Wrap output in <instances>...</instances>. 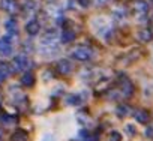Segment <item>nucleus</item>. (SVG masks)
Masks as SVG:
<instances>
[{
	"label": "nucleus",
	"instance_id": "412c9836",
	"mask_svg": "<svg viewBox=\"0 0 153 141\" xmlns=\"http://www.w3.org/2000/svg\"><path fill=\"white\" fill-rule=\"evenodd\" d=\"M108 141H122V134L117 132V131H113L110 134V140Z\"/></svg>",
	"mask_w": 153,
	"mask_h": 141
},
{
	"label": "nucleus",
	"instance_id": "6e6552de",
	"mask_svg": "<svg viewBox=\"0 0 153 141\" xmlns=\"http://www.w3.org/2000/svg\"><path fill=\"white\" fill-rule=\"evenodd\" d=\"M0 6H2L3 11H6L9 14H15L18 11L17 0H2V2H0Z\"/></svg>",
	"mask_w": 153,
	"mask_h": 141
},
{
	"label": "nucleus",
	"instance_id": "f3484780",
	"mask_svg": "<svg viewBox=\"0 0 153 141\" xmlns=\"http://www.w3.org/2000/svg\"><path fill=\"white\" fill-rule=\"evenodd\" d=\"M21 83H23L24 86H27V87L33 86V84H35V75H33L32 72H26V74L21 77Z\"/></svg>",
	"mask_w": 153,
	"mask_h": 141
},
{
	"label": "nucleus",
	"instance_id": "cd10ccee",
	"mask_svg": "<svg viewBox=\"0 0 153 141\" xmlns=\"http://www.w3.org/2000/svg\"><path fill=\"white\" fill-rule=\"evenodd\" d=\"M0 141H3V138H2V135H0Z\"/></svg>",
	"mask_w": 153,
	"mask_h": 141
},
{
	"label": "nucleus",
	"instance_id": "f257e3e1",
	"mask_svg": "<svg viewBox=\"0 0 153 141\" xmlns=\"http://www.w3.org/2000/svg\"><path fill=\"white\" fill-rule=\"evenodd\" d=\"M92 27H93V30L96 32V35H99V36H102V38H105V39H108L110 35H113V29H111L110 23H108L105 18H102V17L95 18V20L92 21Z\"/></svg>",
	"mask_w": 153,
	"mask_h": 141
},
{
	"label": "nucleus",
	"instance_id": "2eb2a0df",
	"mask_svg": "<svg viewBox=\"0 0 153 141\" xmlns=\"http://www.w3.org/2000/svg\"><path fill=\"white\" fill-rule=\"evenodd\" d=\"M134 117H135V120L140 122V123H146V122L149 120V114H147V111H144V110H137V111L134 113Z\"/></svg>",
	"mask_w": 153,
	"mask_h": 141
},
{
	"label": "nucleus",
	"instance_id": "9d476101",
	"mask_svg": "<svg viewBox=\"0 0 153 141\" xmlns=\"http://www.w3.org/2000/svg\"><path fill=\"white\" fill-rule=\"evenodd\" d=\"M57 69H59V72H60V74L68 75V74L72 72V63H71L69 60L63 59V60H60V62L57 63Z\"/></svg>",
	"mask_w": 153,
	"mask_h": 141
},
{
	"label": "nucleus",
	"instance_id": "5701e85b",
	"mask_svg": "<svg viewBox=\"0 0 153 141\" xmlns=\"http://www.w3.org/2000/svg\"><path fill=\"white\" fill-rule=\"evenodd\" d=\"M126 132L129 135H135L137 134V129L134 128V125H126Z\"/></svg>",
	"mask_w": 153,
	"mask_h": 141
},
{
	"label": "nucleus",
	"instance_id": "4be33fe9",
	"mask_svg": "<svg viewBox=\"0 0 153 141\" xmlns=\"http://www.w3.org/2000/svg\"><path fill=\"white\" fill-rule=\"evenodd\" d=\"M39 141H56V138H54L53 134H44V135L41 137Z\"/></svg>",
	"mask_w": 153,
	"mask_h": 141
},
{
	"label": "nucleus",
	"instance_id": "7ed1b4c3",
	"mask_svg": "<svg viewBox=\"0 0 153 141\" xmlns=\"http://www.w3.org/2000/svg\"><path fill=\"white\" fill-rule=\"evenodd\" d=\"M89 98V93L86 92H76V93H71L66 98V104L71 107H80L86 102V99Z\"/></svg>",
	"mask_w": 153,
	"mask_h": 141
},
{
	"label": "nucleus",
	"instance_id": "f8f14e48",
	"mask_svg": "<svg viewBox=\"0 0 153 141\" xmlns=\"http://www.w3.org/2000/svg\"><path fill=\"white\" fill-rule=\"evenodd\" d=\"M137 38H138L141 42H150V41L153 39V33H152V30H149V29H143V30H140V32L137 33Z\"/></svg>",
	"mask_w": 153,
	"mask_h": 141
},
{
	"label": "nucleus",
	"instance_id": "6ab92c4d",
	"mask_svg": "<svg viewBox=\"0 0 153 141\" xmlns=\"http://www.w3.org/2000/svg\"><path fill=\"white\" fill-rule=\"evenodd\" d=\"M116 113H117V116H119V117H125V116L129 113V108H128L125 104H120V105L116 108Z\"/></svg>",
	"mask_w": 153,
	"mask_h": 141
},
{
	"label": "nucleus",
	"instance_id": "20e7f679",
	"mask_svg": "<svg viewBox=\"0 0 153 141\" xmlns=\"http://www.w3.org/2000/svg\"><path fill=\"white\" fill-rule=\"evenodd\" d=\"M12 38L14 36L6 35L0 39V56L2 57H8V56L12 54V51H14L12 50Z\"/></svg>",
	"mask_w": 153,
	"mask_h": 141
},
{
	"label": "nucleus",
	"instance_id": "0eeeda50",
	"mask_svg": "<svg viewBox=\"0 0 153 141\" xmlns=\"http://www.w3.org/2000/svg\"><path fill=\"white\" fill-rule=\"evenodd\" d=\"M57 38H59V33H57V30H47L44 35H42V38H41V45H47V44H54L56 41H57Z\"/></svg>",
	"mask_w": 153,
	"mask_h": 141
},
{
	"label": "nucleus",
	"instance_id": "bb28decb",
	"mask_svg": "<svg viewBox=\"0 0 153 141\" xmlns=\"http://www.w3.org/2000/svg\"><path fill=\"white\" fill-rule=\"evenodd\" d=\"M146 135H153V129H146Z\"/></svg>",
	"mask_w": 153,
	"mask_h": 141
},
{
	"label": "nucleus",
	"instance_id": "b1692460",
	"mask_svg": "<svg viewBox=\"0 0 153 141\" xmlns=\"http://www.w3.org/2000/svg\"><path fill=\"white\" fill-rule=\"evenodd\" d=\"M78 3H80L83 8H87V6H89V0H78Z\"/></svg>",
	"mask_w": 153,
	"mask_h": 141
},
{
	"label": "nucleus",
	"instance_id": "39448f33",
	"mask_svg": "<svg viewBox=\"0 0 153 141\" xmlns=\"http://www.w3.org/2000/svg\"><path fill=\"white\" fill-rule=\"evenodd\" d=\"M12 65H14V69H15V70H26V69L29 68L30 62H29V59H27L24 54H18V56L14 57Z\"/></svg>",
	"mask_w": 153,
	"mask_h": 141
},
{
	"label": "nucleus",
	"instance_id": "423d86ee",
	"mask_svg": "<svg viewBox=\"0 0 153 141\" xmlns=\"http://www.w3.org/2000/svg\"><path fill=\"white\" fill-rule=\"evenodd\" d=\"M60 51V48H59V45L54 42V44H47V45H41L39 47V53L42 54V56H45V57H53V56H56L57 53Z\"/></svg>",
	"mask_w": 153,
	"mask_h": 141
},
{
	"label": "nucleus",
	"instance_id": "a878e982",
	"mask_svg": "<svg viewBox=\"0 0 153 141\" xmlns=\"http://www.w3.org/2000/svg\"><path fill=\"white\" fill-rule=\"evenodd\" d=\"M95 2H96V5H104V3L108 2V0H95Z\"/></svg>",
	"mask_w": 153,
	"mask_h": 141
},
{
	"label": "nucleus",
	"instance_id": "4468645a",
	"mask_svg": "<svg viewBox=\"0 0 153 141\" xmlns=\"http://www.w3.org/2000/svg\"><path fill=\"white\" fill-rule=\"evenodd\" d=\"M27 140H29L27 134H26L24 131H21V129L15 131V132L11 135V141H27Z\"/></svg>",
	"mask_w": 153,
	"mask_h": 141
},
{
	"label": "nucleus",
	"instance_id": "1a4fd4ad",
	"mask_svg": "<svg viewBox=\"0 0 153 141\" xmlns=\"http://www.w3.org/2000/svg\"><path fill=\"white\" fill-rule=\"evenodd\" d=\"M26 32L30 35V36H35L41 32V23L36 21V20H30L27 24H26Z\"/></svg>",
	"mask_w": 153,
	"mask_h": 141
},
{
	"label": "nucleus",
	"instance_id": "dca6fc26",
	"mask_svg": "<svg viewBox=\"0 0 153 141\" xmlns=\"http://www.w3.org/2000/svg\"><path fill=\"white\" fill-rule=\"evenodd\" d=\"M75 39V32H72V30H65L63 33H62V36H60V41L63 42V44H69L71 41H74Z\"/></svg>",
	"mask_w": 153,
	"mask_h": 141
},
{
	"label": "nucleus",
	"instance_id": "393cba45",
	"mask_svg": "<svg viewBox=\"0 0 153 141\" xmlns=\"http://www.w3.org/2000/svg\"><path fill=\"white\" fill-rule=\"evenodd\" d=\"M5 78H6V77H5V74L2 72V70H0V84L3 83V80H5Z\"/></svg>",
	"mask_w": 153,
	"mask_h": 141
},
{
	"label": "nucleus",
	"instance_id": "ddd939ff",
	"mask_svg": "<svg viewBox=\"0 0 153 141\" xmlns=\"http://www.w3.org/2000/svg\"><path fill=\"white\" fill-rule=\"evenodd\" d=\"M5 29H6L8 35H11V36H17L18 27H17V21H15V20H8V21L5 23Z\"/></svg>",
	"mask_w": 153,
	"mask_h": 141
},
{
	"label": "nucleus",
	"instance_id": "9b49d317",
	"mask_svg": "<svg viewBox=\"0 0 153 141\" xmlns=\"http://www.w3.org/2000/svg\"><path fill=\"white\" fill-rule=\"evenodd\" d=\"M78 138H80L81 141H98V135L92 134V132L87 131V129H81L80 134H78Z\"/></svg>",
	"mask_w": 153,
	"mask_h": 141
},
{
	"label": "nucleus",
	"instance_id": "f03ea898",
	"mask_svg": "<svg viewBox=\"0 0 153 141\" xmlns=\"http://www.w3.org/2000/svg\"><path fill=\"white\" fill-rule=\"evenodd\" d=\"M71 56H72V59L78 60V62H87V60L92 59L93 51H92L90 48H87V47H78V48L72 50Z\"/></svg>",
	"mask_w": 153,
	"mask_h": 141
},
{
	"label": "nucleus",
	"instance_id": "a211bd4d",
	"mask_svg": "<svg viewBox=\"0 0 153 141\" xmlns=\"http://www.w3.org/2000/svg\"><path fill=\"white\" fill-rule=\"evenodd\" d=\"M135 11L140 14V15H144V14H147V11H149V5L146 3V2H137L135 3Z\"/></svg>",
	"mask_w": 153,
	"mask_h": 141
},
{
	"label": "nucleus",
	"instance_id": "aec40b11",
	"mask_svg": "<svg viewBox=\"0 0 153 141\" xmlns=\"http://www.w3.org/2000/svg\"><path fill=\"white\" fill-rule=\"evenodd\" d=\"M0 70L5 74L6 78H8V77L11 75V72H12V69H11V66H9L8 63H0Z\"/></svg>",
	"mask_w": 153,
	"mask_h": 141
}]
</instances>
